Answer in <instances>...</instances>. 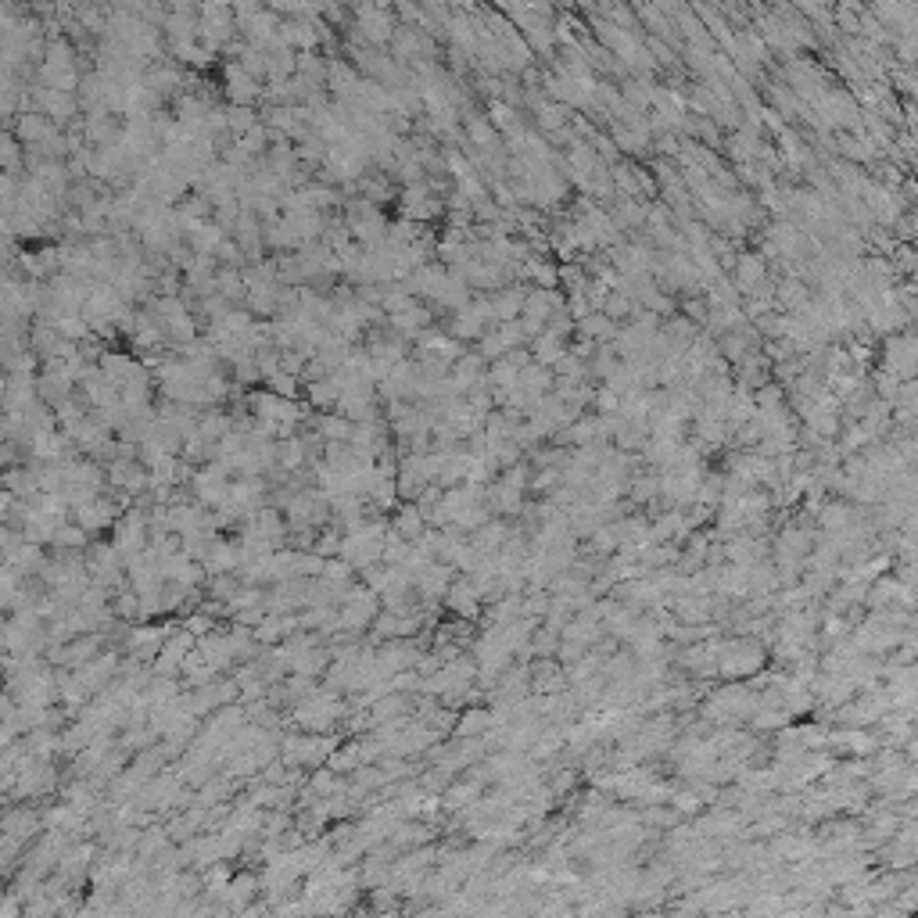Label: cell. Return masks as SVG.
<instances>
[{
  "mask_svg": "<svg viewBox=\"0 0 918 918\" xmlns=\"http://www.w3.org/2000/svg\"><path fill=\"white\" fill-rule=\"evenodd\" d=\"M37 104L44 108V115H51L58 126H65L72 115H76V97L72 93H61V90H47V86H37Z\"/></svg>",
  "mask_w": 918,
  "mask_h": 918,
  "instance_id": "obj_4",
  "label": "cell"
},
{
  "mask_svg": "<svg viewBox=\"0 0 918 918\" xmlns=\"http://www.w3.org/2000/svg\"><path fill=\"white\" fill-rule=\"evenodd\" d=\"M513 309H520V295H516V298H513V295H506V298H499V302H495V313H499L502 320H509V313H513Z\"/></svg>",
  "mask_w": 918,
  "mask_h": 918,
  "instance_id": "obj_12",
  "label": "cell"
},
{
  "mask_svg": "<svg viewBox=\"0 0 918 918\" xmlns=\"http://www.w3.org/2000/svg\"><path fill=\"white\" fill-rule=\"evenodd\" d=\"M427 323H431V309H424V305H410V309L391 316V330L402 334V337H424Z\"/></svg>",
  "mask_w": 918,
  "mask_h": 918,
  "instance_id": "obj_5",
  "label": "cell"
},
{
  "mask_svg": "<svg viewBox=\"0 0 918 918\" xmlns=\"http://www.w3.org/2000/svg\"><path fill=\"white\" fill-rule=\"evenodd\" d=\"M320 435L327 438V442H352L355 438V424L352 420H345L341 413H330V417H320Z\"/></svg>",
  "mask_w": 918,
  "mask_h": 918,
  "instance_id": "obj_7",
  "label": "cell"
},
{
  "mask_svg": "<svg viewBox=\"0 0 918 918\" xmlns=\"http://www.w3.org/2000/svg\"><path fill=\"white\" fill-rule=\"evenodd\" d=\"M258 90H262L258 79L248 76V72L240 69V61L226 65V93H230V104H255Z\"/></svg>",
  "mask_w": 918,
  "mask_h": 918,
  "instance_id": "obj_3",
  "label": "cell"
},
{
  "mask_svg": "<svg viewBox=\"0 0 918 918\" xmlns=\"http://www.w3.org/2000/svg\"><path fill=\"white\" fill-rule=\"evenodd\" d=\"M395 528H399V535H402V539H413V535H420V528H424V516H420V509H417V506H406V509L399 513V520H395Z\"/></svg>",
  "mask_w": 918,
  "mask_h": 918,
  "instance_id": "obj_10",
  "label": "cell"
},
{
  "mask_svg": "<svg viewBox=\"0 0 918 918\" xmlns=\"http://www.w3.org/2000/svg\"><path fill=\"white\" fill-rule=\"evenodd\" d=\"M309 402L313 406H320V410H337V402H341V387L334 384V377H323V380H316V384H309Z\"/></svg>",
  "mask_w": 918,
  "mask_h": 918,
  "instance_id": "obj_8",
  "label": "cell"
},
{
  "mask_svg": "<svg viewBox=\"0 0 918 918\" xmlns=\"http://www.w3.org/2000/svg\"><path fill=\"white\" fill-rule=\"evenodd\" d=\"M155 313H158V327H166L176 341H183V345H191V337H194V316L187 313V305L173 295V298H158L155 302Z\"/></svg>",
  "mask_w": 918,
  "mask_h": 918,
  "instance_id": "obj_1",
  "label": "cell"
},
{
  "mask_svg": "<svg viewBox=\"0 0 918 918\" xmlns=\"http://www.w3.org/2000/svg\"><path fill=\"white\" fill-rule=\"evenodd\" d=\"M467 129H470V137H474V144H488V137H491V129H488V122H484V118H477V115H467Z\"/></svg>",
  "mask_w": 918,
  "mask_h": 918,
  "instance_id": "obj_11",
  "label": "cell"
},
{
  "mask_svg": "<svg viewBox=\"0 0 918 918\" xmlns=\"http://www.w3.org/2000/svg\"><path fill=\"white\" fill-rule=\"evenodd\" d=\"M277 459H280V467L298 470V467H302V459H309V449H305V442L295 435V438H284V442L277 445Z\"/></svg>",
  "mask_w": 918,
  "mask_h": 918,
  "instance_id": "obj_9",
  "label": "cell"
},
{
  "mask_svg": "<svg viewBox=\"0 0 918 918\" xmlns=\"http://www.w3.org/2000/svg\"><path fill=\"white\" fill-rule=\"evenodd\" d=\"M255 126H258V118H255V108H251V104H230V108H226V129H230L233 137H248Z\"/></svg>",
  "mask_w": 918,
  "mask_h": 918,
  "instance_id": "obj_6",
  "label": "cell"
},
{
  "mask_svg": "<svg viewBox=\"0 0 918 918\" xmlns=\"http://www.w3.org/2000/svg\"><path fill=\"white\" fill-rule=\"evenodd\" d=\"M355 19H359V33H362V40H366L370 47L391 44V37H395V29H399L395 22H391V12H387V8H359Z\"/></svg>",
  "mask_w": 918,
  "mask_h": 918,
  "instance_id": "obj_2",
  "label": "cell"
}]
</instances>
